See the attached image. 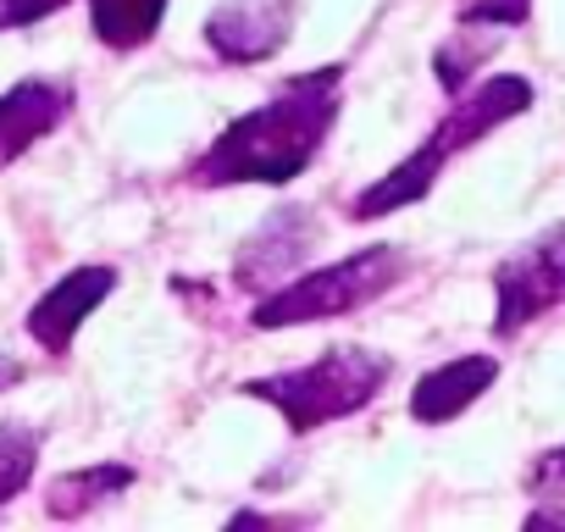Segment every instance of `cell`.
Returning a JSON list of instances; mask_svg holds the SVG:
<instances>
[{"label":"cell","mask_w":565,"mask_h":532,"mask_svg":"<svg viewBox=\"0 0 565 532\" xmlns=\"http://www.w3.org/2000/svg\"><path fill=\"white\" fill-rule=\"evenodd\" d=\"M344 106V67H311L289 84H277L255 111L233 117L183 172L189 189H233V183H289L300 178Z\"/></svg>","instance_id":"obj_1"},{"label":"cell","mask_w":565,"mask_h":532,"mask_svg":"<svg viewBox=\"0 0 565 532\" xmlns=\"http://www.w3.org/2000/svg\"><path fill=\"white\" fill-rule=\"evenodd\" d=\"M111 289H117L111 266H100V260H95V266H73L62 284H51V289L34 300V311H29V339H34L40 350H51V355H67L73 339H78V328L106 306Z\"/></svg>","instance_id":"obj_8"},{"label":"cell","mask_w":565,"mask_h":532,"mask_svg":"<svg viewBox=\"0 0 565 532\" xmlns=\"http://www.w3.org/2000/svg\"><path fill=\"white\" fill-rule=\"evenodd\" d=\"M460 23H482V29H521L532 18V0H455Z\"/></svg>","instance_id":"obj_15"},{"label":"cell","mask_w":565,"mask_h":532,"mask_svg":"<svg viewBox=\"0 0 565 532\" xmlns=\"http://www.w3.org/2000/svg\"><path fill=\"white\" fill-rule=\"evenodd\" d=\"M526 488H532V493H565V444L532 460V471H526Z\"/></svg>","instance_id":"obj_17"},{"label":"cell","mask_w":565,"mask_h":532,"mask_svg":"<svg viewBox=\"0 0 565 532\" xmlns=\"http://www.w3.org/2000/svg\"><path fill=\"white\" fill-rule=\"evenodd\" d=\"M134 466H122V460H106V466H84V471H62L51 488H45V510L56 515V521H84V515H95L100 504H111V499H122L128 488H134Z\"/></svg>","instance_id":"obj_11"},{"label":"cell","mask_w":565,"mask_h":532,"mask_svg":"<svg viewBox=\"0 0 565 532\" xmlns=\"http://www.w3.org/2000/svg\"><path fill=\"white\" fill-rule=\"evenodd\" d=\"M317 238H322V227H317V216H311L306 205L271 211V216L244 238V249L233 255V284L249 289V295H271V284L282 289V284L300 273V260L317 249Z\"/></svg>","instance_id":"obj_7"},{"label":"cell","mask_w":565,"mask_h":532,"mask_svg":"<svg viewBox=\"0 0 565 532\" xmlns=\"http://www.w3.org/2000/svg\"><path fill=\"white\" fill-rule=\"evenodd\" d=\"M493 51H499V45H493V29H482V23H460V34L444 40V45L433 51V78H438L449 95H460Z\"/></svg>","instance_id":"obj_13"},{"label":"cell","mask_w":565,"mask_h":532,"mask_svg":"<svg viewBox=\"0 0 565 532\" xmlns=\"http://www.w3.org/2000/svg\"><path fill=\"white\" fill-rule=\"evenodd\" d=\"M554 306H565V222H548L493 266V333L515 339Z\"/></svg>","instance_id":"obj_5"},{"label":"cell","mask_w":565,"mask_h":532,"mask_svg":"<svg viewBox=\"0 0 565 532\" xmlns=\"http://www.w3.org/2000/svg\"><path fill=\"white\" fill-rule=\"evenodd\" d=\"M295 23L300 0H216V12L205 18V45L227 67H255L289 45Z\"/></svg>","instance_id":"obj_6"},{"label":"cell","mask_w":565,"mask_h":532,"mask_svg":"<svg viewBox=\"0 0 565 532\" xmlns=\"http://www.w3.org/2000/svg\"><path fill=\"white\" fill-rule=\"evenodd\" d=\"M493 383H499V361L493 355H455V361L422 372V383L411 389V416L422 427H444V422L466 416Z\"/></svg>","instance_id":"obj_10"},{"label":"cell","mask_w":565,"mask_h":532,"mask_svg":"<svg viewBox=\"0 0 565 532\" xmlns=\"http://www.w3.org/2000/svg\"><path fill=\"white\" fill-rule=\"evenodd\" d=\"M73 111V89L51 78H23L0 95V172L23 161L45 134H56Z\"/></svg>","instance_id":"obj_9"},{"label":"cell","mask_w":565,"mask_h":532,"mask_svg":"<svg viewBox=\"0 0 565 532\" xmlns=\"http://www.w3.org/2000/svg\"><path fill=\"white\" fill-rule=\"evenodd\" d=\"M62 7H73V0H0V34H12V29H34V23L56 18Z\"/></svg>","instance_id":"obj_16"},{"label":"cell","mask_w":565,"mask_h":532,"mask_svg":"<svg viewBox=\"0 0 565 532\" xmlns=\"http://www.w3.org/2000/svg\"><path fill=\"white\" fill-rule=\"evenodd\" d=\"M40 427L34 422H0V504H12L40 466Z\"/></svg>","instance_id":"obj_14"},{"label":"cell","mask_w":565,"mask_h":532,"mask_svg":"<svg viewBox=\"0 0 565 532\" xmlns=\"http://www.w3.org/2000/svg\"><path fill=\"white\" fill-rule=\"evenodd\" d=\"M411 273V255L399 244H366L333 266H311L295 273L282 289L260 295L249 322L260 333H282V328H311V322H333V317H355L372 300H383L388 289H399Z\"/></svg>","instance_id":"obj_4"},{"label":"cell","mask_w":565,"mask_h":532,"mask_svg":"<svg viewBox=\"0 0 565 532\" xmlns=\"http://www.w3.org/2000/svg\"><path fill=\"white\" fill-rule=\"evenodd\" d=\"M521 111H532V78L499 73V78H488V84H477V89L466 84V89L455 95V106L444 111V123H438L399 167H388L377 183H366V189L355 194L350 216H355V222H377V216H394V211L427 200L433 183L444 178V167H449L460 150L482 145L493 128H504V123L521 117Z\"/></svg>","instance_id":"obj_2"},{"label":"cell","mask_w":565,"mask_h":532,"mask_svg":"<svg viewBox=\"0 0 565 532\" xmlns=\"http://www.w3.org/2000/svg\"><path fill=\"white\" fill-rule=\"evenodd\" d=\"M388 377H394V361L388 355L361 350V344H333V350H322L306 366H282V372L249 377L244 394L260 400V405H271L282 422H289L295 438H306V433H317L328 422L361 416Z\"/></svg>","instance_id":"obj_3"},{"label":"cell","mask_w":565,"mask_h":532,"mask_svg":"<svg viewBox=\"0 0 565 532\" xmlns=\"http://www.w3.org/2000/svg\"><path fill=\"white\" fill-rule=\"evenodd\" d=\"M18 383H23V361L0 355V394H7V389H18Z\"/></svg>","instance_id":"obj_18"},{"label":"cell","mask_w":565,"mask_h":532,"mask_svg":"<svg viewBox=\"0 0 565 532\" xmlns=\"http://www.w3.org/2000/svg\"><path fill=\"white\" fill-rule=\"evenodd\" d=\"M167 0H89V29L111 51H139L156 40Z\"/></svg>","instance_id":"obj_12"}]
</instances>
